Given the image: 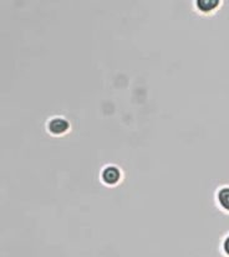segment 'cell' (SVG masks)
Returning <instances> with one entry per match:
<instances>
[{"instance_id":"3","label":"cell","mask_w":229,"mask_h":257,"mask_svg":"<svg viewBox=\"0 0 229 257\" xmlns=\"http://www.w3.org/2000/svg\"><path fill=\"white\" fill-rule=\"evenodd\" d=\"M196 5L202 13H209L219 5V0H197Z\"/></svg>"},{"instance_id":"2","label":"cell","mask_w":229,"mask_h":257,"mask_svg":"<svg viewBox=\"0 0 229 257\" xmlns=\"http://www.w3.org/2000/svg\"><path fill=\"white\" fill-rule=\"evenodd\" d=\"M100 178L104 184L109 185V187H115L122 179V172L116 165H107L100 172Z\"/></svg>"},{"instance_id":"5","label":"cell","mask_w":229,"mask_h":257,"mask_svg":"<svg viewBox=\"0 0 229 257\" xmlns=\"http://www.w3.org/2000/svg\"><path fill=\"white\" fill-rule=\"evenodd\" d=\"M223 251H224V255L229 256V236L224 238V241H223Z\"/></svg>"},{"instance_id":"1","label":"cell","mask_w":229,"mask_h":257,"mask_svg":"<svg viewBox=\"0 0 229 257\" xmlns=\"http://www.w3.org/2000/svg\"><path fill=\"white\" fill-rule=\"evenodd\" d=\"M40 119V118H38ZM43 122L46 123V130L50 135L56 136V137H60V136L66 135L71 128V123L69 119L62 116H55L49 118V119H40Z\"/></svg>"},{"instance_id":"4","label":"cell","mask_w":229,"mask_h":257,"mask_svg":"<svg viewBox=\"0 0 229 257\" xmlns=\"http://www.w3.org/2000/svg\"><path fill=\"white\" fill-rule=\"evenodd\" d=\"M217 200L224 210L229 211V188H222L217 193Z\"/></svg>"}]
</instances>
